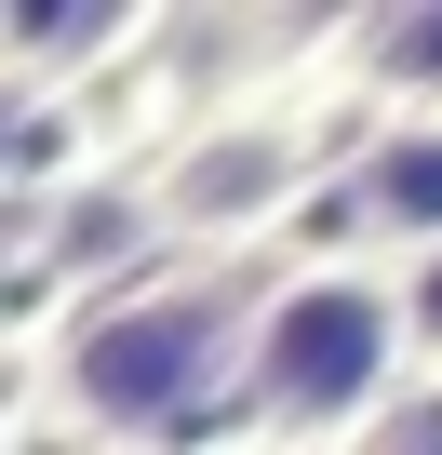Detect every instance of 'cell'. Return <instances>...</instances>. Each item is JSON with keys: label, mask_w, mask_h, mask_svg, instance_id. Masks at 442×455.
Wrapping results in <instances>:
<instances>
[{"label": "cell", "mask_w": 442, "mask_h": 455, "mask_svg": "<svg viewBox=\"0 0 442 455\" xmlns=\"http://www.w3.org/2000/svg\"><path fill=\"white\" fill-rule=\"evenodd\" d=\"M255 308H269V295H242L229 268H174V282L94 295V308L41 348L54 415H68L81 442H161L174 415H201L214 388L255 362Z\"/></svg>", "instance_id": "1"}, {"label": "cell", "mask_w": 442, "mask_h": 455, "mask_svg": "<svg viewBox=\"0 0 442 455\" xmlns=\"http://www.w3.org/2000/svg\"><path fill=\"white\" fill-rule=\"evenodd\" d=\"M402 388H415V295H402V268L322 255V268L269 282L255 362H242V402H255L269 442H362Z\"/></svg>", "instance_id": "2"}, {"label": "cell", "mask_w": 442, "mask_h": 455, "mask_svg": "<svg viewBox=\"0 0 442 455\" xmlns=\"http://www.w3.org/2000/svg\"><path fill=\"white\" fill-rule=\"evenodd\" d=\"M295 188H309V148H295L282 121H201V134L148 174V214L174 228V242H214V255H229V242H255Z\"/></svg>", "instance_id": "3"}, {"label": "cell", "mask_w": 442, "mask_h": 455, "mask_svg": "<svg viewBox=\"0 0 442 455\" xmlns=\"http://www.w3.org/2000/svg\"><path fill=\"white\" fill-rule=\"evenodd\" d=\"M148 28L161 14H134V0H14V14H0V94L41 121L68 81H108Z\"/></svg>", "instance_id": "4"}, {"label": "cell", "mask_w": 442, "mask_h": 455, "mask_svg": "<svg viewBox=\"0 0 442 455\" xmlns=\"http://www.w3.org/2000/svg\"><path fill=\"white\" fill-rule=\"evenodd\" d=\"M349 201H362L375 242H402V255L429 268V255H442V108H429V121H375L362 161H349Z\"/></svg>", "instance_id": "5"}, {"label": "cell", "mask_w": 442, "mask_h": 455, "mask_svg": "<svg viewBox=\"0 0 442 455\" xmlns=\"http://www.w3.org/2000/svg\"><path fill=\"white\" fill-rule=\"evenodd\" d=\"M349 68L389 94V121L442 108V14H349Z\"/></svg>", "instance_id": "6"}, {"label": "cell", "mask_w": 442, "mask_h": 455, "mask_svg": "<svg viewBox=\"0 0 442 455\" xmlns=\"http://www.w3.org/2000/svg\"><path fill=\"white\" fill-rule=\"evenodd\" d=\"M349 455H442V362H429V375H415V388H402V402H389Z\"/></svg>", "instance_id": "7"}, {"label": "cell", "mask_w": 442, "mask_h": 455, "mask_svg": "<svg viewBox=\"0 0 442 455\" xmlns=\"http://www.w3.org/2000/svg\"><path fill=\"white\" fill-rule=\"evenodd\" d=\"M402 295H415V348H442V255H429V268H402Z\"/></svg>", "instance_id": "8"}]
</instances>
